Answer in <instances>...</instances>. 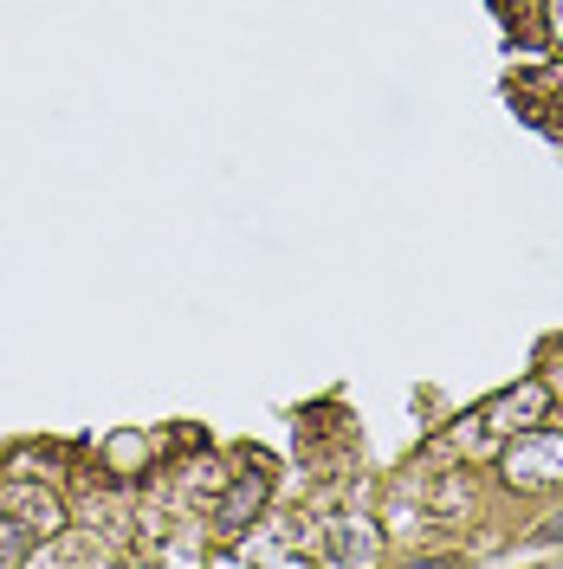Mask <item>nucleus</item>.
Masks as SVG:
<instances>
[{
  "label": "nucleus",
  "mask_w": 563,
  "mask_h": 569,
  "mask_svg": "<svg viewBox=\"0 0 563 569\" xmlns=\"http://www.w3.org/2000/svg\"><path fill=\"white\" fill-rule=\"evenodd\" d=\"M324 537H330V563H376L383 557V537L369 531V518H330Z\"/></svg>",
  "instance_id": "20e7f679"
},
{
  "label": "nucleus",
  "mask_w": 563,
  "mask_h": 569,
  "mask_svg": "<svg viewBox=\"0 0 563 569\" xmlns=\"http://www.w3.org/2000/svg\"><path fill=\"white\" fill-rule=\"evenodd\" d=\"M544 415H551V382H544V376H525V382H518L512 395H498V401L486 408V415H480V421L518 427V433H525V427H537Z\"/></svg>",
  "instance_id": "7ed1b4c3"
},
{
  "label": "nucleus",
  "mask_w": 563,
  "mask_h": 569,
  "mask_svg": "<svg viewBox=\"0 0 563 569\" xmlns=\"http://www.w3.org/2000/svg\"><path fill=\"white\" fill-rule=\"evenodd\" d=\"M7 511H20L39 537H59L66 531V505L52 492H39V486H7Z\"/></svg>",
  "instance_id": "39448f33"
},
{
  "label": "nucleus",
  "mask_w": 563,
  "mask_h": 569,
  "mask_svg": "<svg viewBox=\"0 0 563 569\" xmlns=\"http://www.w3.org/2000/svg\"><path fill=\"white\" fill-rule=\"evenodd\" d=\"M537 537H544V543H563V511H557V518H544V531H537Z\"/></svg>",
  "instance_id": "0eeeda50"
},
{
  "label": "nucleus",
  "mask_w": 563,
  "mask_h": 569,
  "mask_svg": "<svg viewBox=\"0 0 563 569\" xmlns=\"http://www.w3.org/2000/svg\"><path fill=\"white\" fill-rule=\"evenodd\" d=\"M544 7H551V33L563 39V0H544Z\"/></svg>",
  "instance_id": "6e6552de"
},
{
  "label": "nucleus",
  "mask_w": 563,
  "mask_h": 569,
  "mask_svg": "<svg viewBox=\"0 0 563 569\" xmlns=\"http://www.w3.org/2000/svg\"><path fill=\"white\" fill-rule=\"evenodd\" d=\"M33 525L20 518V511H0V563H27L33 557Z\"/></svg>",
  "instance_id": "423d86ee"
},
{
  "label": "nucleus",
  "mask_w": 563,
  "mask_h": 569,
  "mask_svg": "<svg viewBox=\"0 0 563 569\" xmlns=\"http://www.w3.org/2000/svg\"><path fill=\"white\" fill-rule=\"evenodd\" d=\"M505 486H518V492H544V486H563V433L551 427H525L512 447H505Z\"/></svg>",
  "instance_id": "f257e3e1"
},
{
  "label": "nucleus",
  "mask_w": 563,
  "mask_h": 569,
  "mask_svg": "<svg viewBox=\"0 0 563 569\" xmlns=\"http://www.w3.org/2000/svg\"><path fill=\"white\" fill-rule=\"evenodd\" d=\"M266 498H273V472H266V460H253L247 472H234V486H227V498L214 505V525L227 537L253 531V518L266 511Z\"/></svg>",
  "instance_id": "f03ea898"
}]
</instances>
